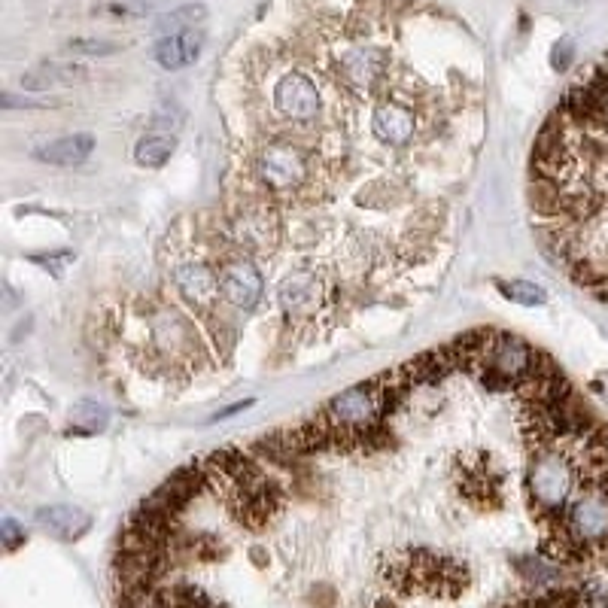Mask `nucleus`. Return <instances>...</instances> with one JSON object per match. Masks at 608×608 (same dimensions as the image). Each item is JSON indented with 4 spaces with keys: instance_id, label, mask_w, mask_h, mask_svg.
<instances>
[{
    "instance_id": "nucleus-1",
    "label": "nucleus",
    "mask_w": 608,
    "mask_h": 608,
    "mask_svg": "<svg viewBox=\"0 0 608 608\" xmlns=\"http://www.w3.org/2000/svg\"><path fill=\"white\" fill-rule=\"evenodd\" d=\"M532 219L554 262L608 301V58L578 76L539 134Z\"/></svg>"
},
{
    "instance_id": "nucleus-2",
    "label": "nucleus",
    "mask_w": 608,
    "mask_h": 608,
    "mask_svg": "<svg viewBox=\"0 0 608 608\" xmlns=\"http://www.w3.org/2000/svg\"><path fill=\"white\" fill-rule=\"evenodd\" d=\"M277 308L292 320H314L320 311L335 308L332 286L314 268H292L277 283Z\"/></svg>"
},
{
    "instance_id": "nucleus-3",
    "label": "nucleus",
    "mask_w": 608,
    "mask_h": 608,
    "mask_svg": "<svg viewBox=\"0 0 608 608\" xmlns=\"http://www.w3.org/2000/svg\"><path fill=\"white\" fill-rule=\"evenodd\" d=\"M222 301L235 311H253L265 295V271L247 253H235L216 262Z\"/></svg>"
},
{
    "instance_id": "nucleus-4",
    "label": "nucleus",
    "mask_w": 608,
    "mask_h": 608,
    "mask_svg": "<svg viewBox=\"0 0 608 608\" xmlns=\"http://www.w3.org/2000/svg\"><path fill=\"white\" fill-rule=\"evenodd\" d=\"M174 286L183 298L186 308L195 314H216L222 301V286H219V268L210 259H183L171 271Z\"/></svg>"
},
{
    "instance_id": "nucleus-5",
    "label": "nucleus",
    "mask_w": 608,
    "mask_h": 608,
    "mask_svg": "<svg viewBox=\"0 0 608 608\" xmlns=\"http://www.w3.org/2000/svg\"><path fill=\"white\" fill-rule=\"evenodd\" d=\"M207 34L201 28H189V31H177V34H165L156 43V61L165 70H183L189 64H195L204 52Z\"/></svg>"
},
{
    "instance_id": "nucleus-6",
    "label": "nucleus",
    "mask_w": 608,
    "mask_h": 608,
    "mask_svg": "<svg viewBox=\"0 0 608 608\" xmlns=\"http://www.w3.org/2000/svg\"><path fill=\"white\" fill-rule=\"evenodd\" d=\"M95 146H98L95 134H67V137H58V140H49V143L37 146L34 159L43 162V165H58V168L83 165L95 152Z\"/></svg>"
},
{
    "instance_id": "nucleus-7",
    "label": "nucleus",
    "mask_w": 608,
    "mask_h": 608,
    "mask_svg": "<svg viewBox=\"0 0 608 608\" xmlns=\"http://www.w3.org/2000/svg\"><path fill=\"white\" fill-rule=\"evenodd\" d=\"M37 523L49 532V536H55L61 542H73V539L86 536L92 526V517L76 505H49V508L37 511Z\"/></svg>"
},
{
    "instance_id": "nucleus-8",
    "label": "nucleus",
    "mask_w": 608,
    "mask_h": 608,
    "mask_svg": "<svg viewBox=\"0 0 608 608\" xmlns=\"http://www.w3.org/2000/svg\"><path fill=\"white\" fill-rule=\"evenodd\" d=\"M86 70L80 64H40L22 76V86L28 92H46V89H61L80 80Z\"/></svg>"
},
{
    "instance_id": "nucleus-9",
    "label": "nucleus",
    "mask_w": 608,
    "mask_h": 608,
    "mask_svg": "<svg viewBox=\"0 0 608 608\" xmlns=\"http://www.w3.org/2000/svg\"><path fill=\"white\" fill-rule=\"evenodd\" d=\"M174 149H177V134L149 131L134 146V162L140 168H162L174 156Z\"/></svg>"
},
{
    "instance_id": "nucleus-10",
    "label": "nucleus",
    "mask_w": 608,
    "mask_h": 608,
    "mask_svg": "<svg viewBox=\"0 0 608 608\" xmlns=\"http://www.w3.org/2000/svg\"><path fill=\"white\" fill-rule=\"evenodd\" d=\"M204 19H207V7H204V4H183V7H174V10H168L165 16H159V19H156V31L165 37V34H177V31L198 28Z\"/></svg>"
},
{
    "instance_id": "nucleus-11",
    "label": "nucleus",
    "mask_w": 608,
    "mask_h": 608,
    "mask_svg": "<svg viewBox=\"0 0 608 608\" xmlns=\"http://www.w3.org/2000/svg\"><path fill=\"white\" fill-rule=\"evenodd\" d=\"M107 423H110V411L101 402L83 399L70 411V426L83 429V432H101V429H107Z\"/></svg>"
},
{
    "instance_id": "nucleus-12",
    "label": "nucleus",
    "mask_w": 608,
    "mask_h": 608,
    "mask_svg": "<svg viewBox=\"0 0 608 608\" xmlns=\"http://www.w3.org/2000/svg\"><path fill=\"white\" fill-rule=\"evenodd\" d=\"M499 292L523 308H536V304H545L548 301V292L539 286V283H529V280H502L499 283Z\"/></svg>"
},
{
    "instance_id": "nucleus-13",
    "label": "nucleus",
    "mask_w": 608,
    "mask_h": 608,
    "mask_svg": "<svg viewBox=\"0 0 608 608\" xmlns=\"http://www.w3.org/2000/svg\"><path fill=\"white\" fill-rule=\"evenodd\" d=\"M70 52L76 55H113L122 49V43H113V40H95V37H86V40H73L67 43Z\"/></svg>"
},
{
    "instance_id": "nucleus-14",
    "label": "nucleus",
    "mask_w": 608,
    "mask_h": 608,
    "mask_svg": "<svg viewBox=\"0 0 608 608\" xmlns=\"http://www.w3.org/2000/svg\"><path fill=\"white\" fill-rule=\"evenodd\" d=\"M0 536H4V545H7V551H16L22 542H25V529L13 520V517H7L4 520V526H0Z\"/></svg>"
},
{
    "instance_id": "nucleus-15",
    "label": "nucleus",
    "mask_w": 608,
    "mask_h": 608,
    "mask_svg": "<svg viewBox=\"0 0 608 608\" xmlns=\"http://www.w3.org/2000/svg\"><path fill=\"white\" fill-rule=\"evenodd\" d=\"M572 58H575V46H572V40H560V43L554 46V52H551V64H554V70H566V67L572 64Z\"/></svg>"
},
{
    "instance_id": "nucleus-16",
    "label": "nucleus",
    "mask_w": 608,
    "mask_h": 608,
    "mask_svg": "<svg viewBox=\"0 0 608 608\" xmlns=\"http://www.w3.org/2000/svg\"><path fill=\"white\" fill-rule=\"evenodd\" d=\"M253 405V399H247V402H235L232 408H225V411H219L213 420H225V417H232V414H238V411H244V408H250Z\"/></svg>"
}]
</instances>
